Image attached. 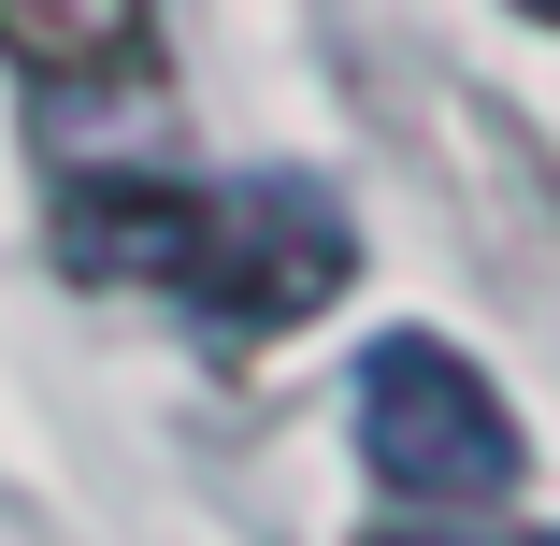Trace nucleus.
<instances>
[{
	"label": "nucleus",
	"instance_id": "obj_2",
	"mask_svg": "<svg viewBox=\"0 0 560 546\" xmlns=\"http://www.w3.org/2000/svg\"><path fill=\"white\" fill-rule=\"evenodd\" d=\"M346 446L388 503H431V518H460V503H503L517 489V417L503 388L445 346V332H374L360 374H346Z\"/></svg>",
	"mask_w": 560,
	"mask_h": 546
},
{
	"label": "nucleus",
	"instance_id": "obj_4",
	"mask_svg": "<svg viewBox=\"0 0 560 546\" xmlns=\"http://www.w3.org/2000/svg\"><path fill=\"white\" fill-rule=\"evenodd\" d=\"M374 546H560V532H374Z\"/></svg>",
	"mask_w": 560,
	"mask_h": 546
},
{
	"label": "nucleus",
	"instance_id": "obj_5",
	"mask_svg": "<svg viewBox=\"0 0 560 546\" xmlns=\"http://www.w3.org/2000/svg\"><path fill=\"white\" fill-rule=\"evenodd\" d=\"M517 15H546V30H560V0H517Z\"/></svg>",
	"mask_w": 560,
	"mask_h": 546
},
{
	"label": "nucleus",
	"instance_id": "obj_1",
	"mask_svg": "<svg viewBox=\"0 0 560 546\" xmlns=\"http://www.w3.org/2000/svg\"><path fill=\"white\" fill-rule=\"evenodd\" d=\"M44 259L72 288H159L215 346H259V332H302V316L360 274V231H346V201L316 173H231V187L72 173L44 201Z\"/></svg>",
	"mask_w": 560,
	"mask_h": 546
},
{
	"label": "nucleus",
	"instance_id": "obj_3",
	"mask_svg": "<svg viewBox=\"0 0 560 546\" xmlns=\"http://www.w3.org/2000/svg\"><path fill=\"white\" fill-rule=\"evenodd\" d=\"M0 58L30 86H159V0H0Z\"/></svg>",
	"mask_w": 560,
	"mask_h": 546
}]
</instances>
